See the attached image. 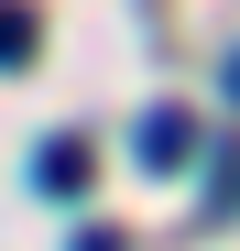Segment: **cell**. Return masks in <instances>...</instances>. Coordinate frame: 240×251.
I'll return each mask as SVG.
<instances>
[{"instance_id": "6da1fadb", "label": "cell", "mask_w": 240, "mask_h": 251, "mask_svg": "<svg viewBox=\"0 0 240 251\" xmlns=\"http://www.w3.org/2000/svg\"><path fill=\"white\" fill-rule=\"evenodd\" d=\"M88 175H98L88 142H44V153H33V186H44V197H88Z\"/></svg>"}, {"instance_id": "7a4b0ae2", "label": "cell", "mask_w": 240, "mask_h": 251, "mask_svg": "<svg viewBox=\"0 0 240 251\" xmlns=\"http://www.w3.org/2000/svg\"><path fill=\"white\" fill-rule=\"evenodd\" d=\"M186 153H196V120H186V109H142V164H153V175L186 164Z\"/></svg>"}, {"instance_id": "3957f363", "label": "cell", "mask_w": 240, "mask_h": 251, "mask_svg": "<svg viewBox=\"0 0 240 251\" xmlns=\"http://www.w3.org/2000/svg\"><path fill=\"white\" fill-rule=\"evenodd\" d=\"M33 44H44V22H33L22 0H0V66H33Z\"/></svg>"}, {"instance_id": "277c9868", "label": "cell", "mask_w": 240, "mask_h": 251, "mask_svg": "<svg viewBox=\"0 0 240 251\" xmlns=\"http://www.w3.org/2000/svg\"><path fill=\"white\" fill-rule=\"evenodd\" d=\"M76 251H131V240H120V229H76Z\"/></svg>"}, {"instance_id": "5b68a950", "label": "cell", "mask_w": 240, "mask_h": 251, "mask_svg": "<svg viewBox=\"0 0 240 251\" xmlns=\"http://www.w3.org/2000/svg\"><path fill=\"white\" fill-rule=\"evenodd\" d=\"M218 88H229V109H240V44H229V66H218Z\"/></svg>"}]
</instances>
